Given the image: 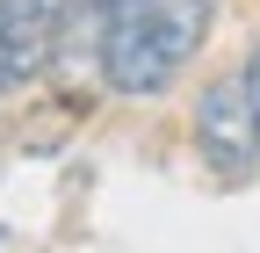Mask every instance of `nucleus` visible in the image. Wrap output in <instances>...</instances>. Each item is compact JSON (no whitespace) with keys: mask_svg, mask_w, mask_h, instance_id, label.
Returning <instances> with one entry per match:
<instances>
[{"mask_svg":"<svg viewBox=\"0 0 260 253\" xmlns=\"http://www.w3.org/2000/svg\"><path fill=\"white\" fill-rule=\"evenodd\" d=\"M138 15L159 37V51H167L174 66H188V58L203 51V37H210V22H217V0H138Z\"/></svg>","mask_w":260,"mask_h":253,"instance_id":"3","label":"nucleus"},{"mask_svg":"<svg viewBox=\"0 0 260 253\" xmlns=\"http://www.w3.org/2000/svg\"><path fill=\"white\" fill-rule=\"evenodd\" d=\"M195 152H203V167L224 188L253 181V167H260V109L246 94V73L203 87V102H195Z\"/></svg>","mask_w":260,"mask_h":253,"instance_id":"1","label":"nucleus"},{"mask_svg":"<svg viewBox=\"0 0 260 253\" xmlns=\"http://www.w3.org/2000/svg\"><path fill=\"white\" fill-rule=\"evenodd\" d=\"M174 58L159 51V37L145 29L138 0H109V37H102V80L123 94V102H159L174 87Z\"/></svg>","mask_w":260,"mask_h":253,"instance_id":"2","label":"nucleus"},{"mask_svg":"<svg viewBox=\"0 0 260 253\" xmlns=\"http://www.w3.org/2000/svg\"><path fill=\"white\" fill-rule=\"evenodd\" d=\"M246 94H253V109H260V44H253V58H246Z\"/></svg>","mask_w":260,"mask_h":253,"instance_id":"4","label":"nucleus"}]
</instances>
